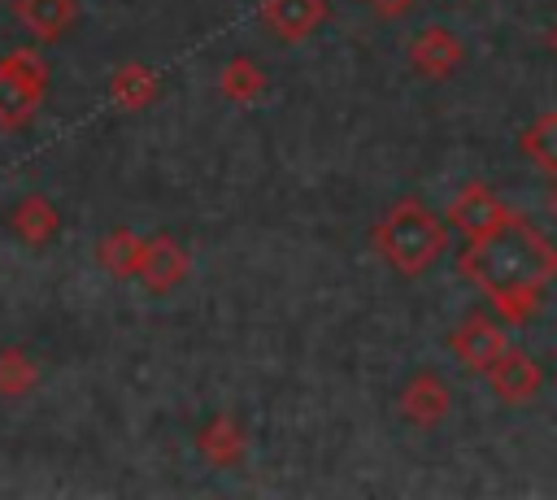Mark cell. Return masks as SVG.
Returning <instances> with one entry per match:
<instances>
[{
  "instance_id": "6da1fadb",
  "label": "cell",
  "mask_w": 557,
  "mask_h": 500,
  "mask_svg": "<svg viewBox=\"0 0 557 500\" xmlns=\"http://www.w3.org/2000/svg\"><path fill=\"white\" fill-rule=\"evenodd\" d=\"M457 265L492 300V309L505 317V326H522L540 313L544 291L557 278V248L544 239L540 226H531L522 213H513L500 230L470 239Z\"/></svg>"
},
{
  "instance_id": "7a4b0ae2",
  "label": "cell",
  "mask_w": 557,
  "mask_h": 500,
  "mask_svg": "<svg viewBox=\"0 0 557 500\" xmlns=\"http://www.w3.org/2000/svg\"><path fill=\"white\" fill-rule=\"evenodd\" d=\"M374 252L400 274V278H418L426 274L444 243H448V226L435 217L431 204H422L418 196H400L379 222H374V235H370Z\"/></svg>"
},
{
  "instance_id": "3957f363",
  "label": "cell",
  "mask_w": 557,
  "mask_h": 500,
  "mask_svg": "<svg viewBox=\"0 0 557 500\" xmlns=\"http://www.w3.org/2000/svg\"><path fill=\"white\" fill-rule=\"evenodd\" d=\"M48 96V61L35 48H13L0 57V126H26Z\"/></svg>"
},
{
  "instance_id": "277c9868",
  "label": "cell",
  "mask_w": 557,
  "mask_h": 500,
  "mask_svg": "<svg viewBox=\"0 0 557 500\" xmlns=\"http://www.w3.org/2000/svg\"><path fill=\"white\" fill-rule=\"evenodd\" d=\"M505 348H509L505 317H500V313H487V309H470V313L448 330V352H453L470 374H487Z\"/></svg>"
},
{
  "instance_id": "5b68a950",
  "label": "cell",
  "mask_w": 557,
  "mask_h": 500,
  "mask_svg": "<svg viewBox=\"0 0 557 500\" xmlns=\"http://www.w3.org/2000/svg\"><path fill=\"white\" fill-rule=\"evenodd\" d=\"M509 217H513V209H509L487 183H479V178L461 183L457 196H453V204H448V222H453L466 239H483V235L500 230Z\"/></svg>"
},
{
  "instance_id": "8992f818",
  "label": "cell",
  "mask_w": 557,
  "mask_h": 500,
  "mask_svg": "<svg viewBox=\"0 0 557 500\" xmlns=\"http://www.w3.org/2000/svg\"><path fill=\"white\" fill-rule=\"evenodd\" d=\"M396 409H400V417H405L409 426L431 430V426H440V422L448 417V409H453V391H448V383H444L435 370H418V374L400 387Z\"/></svg>"
},
{
  "instance_id": "52a82bcc",
  "label": "cell",
  "mask_w": 557,
  "mask_h": 500,
  "mask_svg": "<svg viewBox=\"0 0 557 500\" xmlns=\"http://www.w3.org/2000/svg\"><path fill=\"white\" fill-rule=\"evenodd\" d=\"M487 383H492V391H496L500 404H527V400L540 396L544 370H540V361H535L531 352H522V348L509 343V348L496 357V365L487 370Z\"/></svg>"
},
{
  "instance_id": "ba28073f",
  "label": "cell",
  "mask_w": 557,
  "mask_h": 500,
  "mask_svg": "<svg viewBox=\"0 0 557 500\" xmlns=\"http://www.w3.org/2000/svg\"><path fill=\"white\" fill-rule=\"evenodd\" d=\"M326 0H261V26L278 43H300L326 22Z\"/></svg>"
},
{
  "instance_id": "9c48e42d",
  "label": "cell",
  "mask_w": 557,
  "mask_h": 500,
  "mask_svg": "<svg viewBox=\"0 0 557 500\" xmlns=\"http://www.w3.org/2000/svg\"><path fill=\"white\" fill-rule=\"evenodd\" d=\"M187 270H191V257H187V248H183L178 239H170V235H148V239H144L139 283H144L152 296L174 291V287L187 278Z\"/></svg>"
},
{
  "instance_id": "30bf717a",
  "label": "cell",
  "mask_w": 557,
  "mask_h": 500,
  "mask_svg": "<svg viewBox=\"0 0 557 500\" xmlns=\"http://www.w3.org/2000/svg\"><path fill=\"white\" fill-rule=\"evenodd\" d=\"M466 61V43L444 30V26H422L413 39H409V65L422 74V78H448L457 65Z\"/></svg>"
},
{
  "instance_id": "8fae6325",
  "label": "cell",
  "mask_w": 557,
  "mask_h": 500,
  "mask_svg": "<svg viewBox=\"0 0 557 500\" xmlns=\"http://www.w3.org/2000/svg\"><path fill=\"white\" fill-rule=\"evenodd\" d=\"M196 448H200V457H205L209 465L231 470V465H239V461L248 457V430H244L239 417L218 413V417H209V422L196 430Z\"/></svg>"
},
{
  "instance_id": "7c38bea8",
  "label": "cell",
  "mask_w": 557,
  "mask_h": 500,
  "mask_svg": "<svg viewBox=\"0 0 557 500\" xmlns=\"http://www.w3.org/2000/svg\"><path fill=\"white\" fill-rule=\"evenodd\" d=\"M13 17L39 39V43H57L74 30L78 22V0H13L9 4Z\"/></svg>"
},
{
  "instance_id": "4fadbf2b",
  "label": "cell",
  "mask_w": 557,
  "mask_h": 500,
  "mask_svg": "<svg viewBox=\"0 0 557 500\" xmlns=\"http://www.w3.org/2000/svg\"><path fill=\"white\" fill-rule=\"evenodd\" d=\"M9 230H13L26 248H48V243L57 239V230H61V213H57V204H52L48 196L26 191V196L9 209Z\"/></svg>"
},
{
  "instance_id": "5bb4252c",
  "label": "cell",
  "mask_w": 557,
  "mask_h": 500,
  "mask_svg": "<svg viewBox=\"0 0 557 500\" xmlns=\"http://www.w3.org/2000/svg\"><path fill=\"white\" fill-rule=\"evenodd\" d=\"M157 96H161V74H157L152 65H144V61L117 65L113 78H109V100H113V109H122V113H139V109H148Z\"/></svg>"
},
{
  "instance_id": "9a60e30c",
  "label": "cell",
  "mask_w": 557,
  "mask_h": 500,
  "mask_svg": "<svg viewBox=\"0 0 557 500\" xmlns=\"http://www.w3.org/2000/svg\"><path fill=\"white\" fill-rule=\"evenodd\" d=\"M96 261L109 278H139V261H144V239L131 226H113L100 243H96Z\"/></svg>"
},
{
  "instance_id": "2e32d148",
  "label": "cell",
  "mask_w": 557,
  "mask_h": 500,
  "mask_svg": "<svg viewBox=\"0 0 557 500\" xmlns=\"http://www.w3.org/2000/svg\"><path fill=\"white\" fill-rule=\"evenodd\" d=\"M265 87H270V78H265V70L252 57H231L218 70V91L231 104H257L265 96Z\"/></svg>"
},
{
  "instance_id": "e0dca14e",
  "label": "cell",
  "mask_w": 557,
  "mask_h": 500,
  "mask_svg": "<svg viewBox=\"0 0 557 500\" xmlns=\"http://www.w3.org/2000/svg\"><path fill=\"white\" fill-rule=\"evenodd\" d=\"M39 387V365L30 361V352L22 348H0V396L4 400H22Z\"/></svg>"
},
{
  "instance_id": "ac0fdd59",
  "label": "cell",
  "mask_w": 557,
  "mask_h": 500,
  "mask_svg": "<svg viewBox=\"0 0 557 500\" xmlns=\"http://www.w3.org/2000/svg\"><path fill=\"white\" fill-rule=\"evenodd\" d=\"M518 143H522V152L531 157L535 170H544V174L557 178V109L544 113V117H535V122L522 130Z\"/></svg>"
},
{
  "instance_id": "d6986e66",
  "label": "cell",
  "mask_w": 557,
  "mask_h": 500,
  "mask_svg": "<svg viewBox=\"0 0 557 500\" xmlns=\"http://www.w3.org/2000/svg\"><path fill=\"white\" fill-rule=\"evenodd\" d=\"M370 4V13H379V17H405L418 0H366Z\"/></svg>"
},
{
  "instance_id": "ffe728a7",
  "label": "cell",
  "mask_w": 557,
  "mask_h": 500,
  "mask_svg": "<svg viewBox=\"0 0 557 500\" xmlns=\"http://www.w3.org/2000/svg\"><path fill=\"white\" fill-rule=\"evenodd\" d=\"M548 209H553V217H557V178H553V191H548Z\"/></svg>"
},
{
  "instance_id": "44dd1931",
  "label": "cell",
  "mask_w": 557,
  "mask_h": 500,
  "mask_svg": "<svg viewBox=\"0 0 557 500\" xmlns=\"http://www.w3.org/2000/svg\"><path fill=\"white\" fill-rule=\"evenodd\" d=\"M553 52H557V30H553Z\"/></svg>"
}]
</instances>
